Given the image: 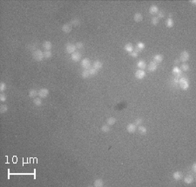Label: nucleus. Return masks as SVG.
<instances>
[{"mask_svg":"<svg viewBox=\"0 0 196 187\" xmlns=\"http://www.w3.org/2000/svg\"><path fill=\"white\" fill-rule=\"evenodd\" d=\"M32 57H33V59L36 60V61H42L43 58H45L44 57V52L40 50H34L33 53H32Z\"/></svg>","mask_w":196,"mask_h":187,"instance_id":"f257e3e1","label":"nucleus"},{"mask_svg":"<svg viewBox=\"0 0 196 187\" xmlns=\"http://www.w3.org/2000/svg\"><path fill=\"white\" fill-rule=\"evenodd\" d=\"M179 84L182 90L186 91V90H187V89L189 88L190 83H189V81L187 80V78H186V77H181V78L179 80Z\"/></svg>","mask_w":196,"mask_h":187,"instance_id":"f03ea898","label":"nucleus"},{"mask_svg":"<svg viewBox=\"0 0 196 187\" xmlns=\"http://www.w3.org/2000/svg\"><path fill=\"white\" fill-rule=\"evenodd\" d=\"M190 58V53L187 50H183L181 53H180V56H179V61L181 62H187Z\"/></svg>","mask_w":196,"mask_h":187,"instance_id":"7ed1b4c3","label":"nucleus"},{"mask_svg":"<svg viewBox=\"0 0 196 187\" xmlns=\"http://www.w3.org/2000/svg\"><path fill=\"white\" fill-rule=\"evenodd\" d=\"M81 66L84 70H89L92 67V62L89 58H84L81 61Z\"/></svg>","mask_w":196,"mask_h":187,"instance_id":"20e7f679","label":"nucleus"},{"mask_svg":"<svg viewBox=\"0 0 196 187\" xmlns=\"http://www.w3.org/2000/svg\"><path fill=\"white\" fill-rule=\"evenodd\" d=\"M76 45L75 44H72L71 43H67L66 45H65V51L69 54H72L73 52L76 51Z\"/></svg>","mask_w":196,"mask_h":187,"instance_id":"39448f33","label":"nucleus"},{"mask_svg":"<svg viewBox=\"0 0 196 187\" xmlns=\"http://www.w3.org/2000/svg\"><path fill=\"white\" fill-rule=\"evenodd\" d=\"M49 92H50V91H49L48 89L42 88L38 91V96H39L40 99H46V98L48 97V95H49Z\"/></svg>","mask_w":196,"mask_h":187,"instance_id":"423d86ee","label":"nucleus"},{"mask_svg":"<svg viewBox=\"0 0 196 187\" xmlns=\"http://www.w3.org/2000/svg\"><path fill=\"white\" fill-rule=\"evenodd\" d=\"M71 58H72V60L73 62L78 63L81 59V54H80L79 51H75V52H73L72 54H71Z\"/></svg>","mask_w":196,"mask_h":187,"instance_id":"0eeeda50","label":"nucleus"},{"mask_svg":"<svg viewBox=\"0 0 196 187\" xmlns=\"http://www.w3.org/2000/svg\"><path fill=\"white\" fill-rule=\"evenodd\" d=\"M147 69H148L149 72H154L156 70L158 69V64L154 61H152V62L149 63V65H147Z\"/></svg>","mask_w":196,"mask_h":187,"instance_id":"6e6552de","label":"nucleus"},{"mask_svg":"<svg viewBox=\"0 0 196 187\" xmlns=\"http://www.w3.org/2000/svg\"><path fill=\"white\" fill-rule=\"evenodd\" d=\"M145 77H146V72H145L144 70L139 69L136 72H135V77H136L137 79L141 80V79H143Z\"/></svg>","mask_w":196,"mask_h":187,"instance_id":"1a4fd4ad","label":"nucleus"},{"mask_svg":"<svg viewBox=\"0 0 196 187\" xmlns=\"http://www.w3.org/2000/svg\"><path fill=\"white\" fill-rule=\"evenodd\" d=\"M137 130V126L135 125V124H133V123H130L128 124L127 126V131L129 133H133V132H136Z\"/></svg>","mask_w":196,"mask_h":187,"instance_id":"9d476101","label":"nucleus"},{"mask_svg":"<svg viewBox=\"0 0 196 187\" xmlns=\"http://www.w3.org/2000/svg\"><path fill=\"white\" fill-rule=\"evenodd\" d=\"M145 47H146V45H145V44L142 43V42H139V43L137 44L136 46L134 47V51H136V52L139 53V51H141L142 50H144L145 49Z\"/></svg>","mask_w":196,"mask_h":187,"instance_id":"9b49d317","label":"nucleus"},{"mask_svg":"<svg viewBox=\"0 0 196 187\" xmlns=\"http://www.w3.org/2000/svg\"><path fill=\"white\" fill-rule=\"evenodd\" d=\"M159 12V7L157 6V5H151L150 8H149V13L152 15H155L157 14Z\"/></svg>","mask_w":196,"mask_h":187,"instance_id":"f8f14e48","label":"nucleus"},{"mask_svg":"<svg viewBox=\"0 0 196 187\" xmlns=\"http://www.w3.org/2000/svg\"><path fill=\"white\" fill-rule=\"evenodd\" d=\"M72 27L71 25V24H65L62 26V31L65 32V33H70L72 31Z\"/></svg>","mask_w":196,"mask_h":187,"instance_id":"ddd939ff","label":"nucleus"},{"mask_svg":"<svg viewBox=\"0 0 196 187\" xmlns=\"http://www.w3.org/2000/svg\"><path fill=\"white\" fill-rule=\"evenodd\" d=\"M92 67H93L94 69L99 71V70L102 69V67H103V63L101 62V61H99V60H96V61H94L93 62Z\"/></svg>","mask_w":196,"mask_h":187,"instance_id":"4468645a","label":"nucleus"},{"mask_svg":"<svg viewBox=\"0 0 196 187\" xmlns=\"http://www.w3.org/2000/svg\"><path fill=\"white\" fill-rule=\"evenodd\" d=\"M137 67L139 68V70H145L146 67H147V65H146V61H144V60H139V62L137 63Z\"/></svg>","mask_w":196,"mask_h":187,"instance_id":"2eb2a0df","label":"nucleus"},{"mask_svg":"<svg viewBox=\"0 0 196 187\" xmlns=\"http://www.w3.org/2000/svg\"><path fill=\"white\" fill-rule=\"evenodd\" d=\"M173 177L175 180H180L182 179V177H183V173H182L181 171H175V172L173 174Z\"/></svg>","mask_w":196,"mask_h":187,"instance_id":"dca6fc26","label":"nucleus"},{"mask_svg":"<svg viewBox=\"0 0 196 187\" xmlns=\"http://www.w3.org/2000/svg\"><path fill=\"white\" fill-rule=\"evenodd\" d=\"M133 20L135 22H137V23H139V22H141L142 20H143V16H142V14L141 13H135L133 16Z\"/></svg>","mask_w":196,"mask_h":187,"instance_id":"f3484780","label":"nucleus"},{"mask_svg":"<svg viewBox=\"0 0 196 187\" xmlns=\"http://www.w3.org/2000/svg\"><path fill=\"white\" fill-rule=\"evenodd\" d=\"M38 95V91L35 89H31L29 91V97L31 98V99H35L37 96Z\"/></svg>","mask_w":196,"mask_h":187,"instance_id":"a211bd4d","label":"nucleus"},{"mask_svg":"<svg viewBox=\"0 0 196 187\" xmlns=\"http://www.w3.org/2000/svg\"><path fill=\"white\" fill-rule=\"evenodd\" d=\"M124 49H125V50H126L127 52L131 53V52H133V51L134 47H133V45L132 44H130V43H129V44H127L125 45Z\"/></svg>","mask_w":196,"mask_h":187,"instance_id":"6ab92c4d","label":"nucleus"},{"mask_svg":"<svg viewBox=\"0 0 196 187\" xmlns=\"http://www.w3.org/2000/svg\"><path fill=\"white\" fill-rule=\"evenodd\" d=\"M43 47L46 50H51V49L52 47V44L50 41H45L43 43Z\"/></svg>","mask_w":196,"mask_h":187,"instance_id":"aec40b11","label":"nucleus"},{"mask_svg":"<svg viewBox=\"0 0 196 187\" xmlns=\"http://www.w3.org/2000/svg\"><path fill=\"white\" fill-rule=\"evenodd\" d=\"M173 25H174V21H173V19L171 18V17H168L167 19V21H166V26L167 27V28H172Z\"/></svg>","mask_w":196,"mask_h":187,"instance_id":"412c9836","label":"nucleus"},{"mask_svg":"<svg viewBox=\"0 0 196 187\" xmlns=\"http://www.w3.org/2000/svg\"><path fill=\"white\" fill-rule=\"evenodd\" d=\"M137 130H138V132L140 135H146L147 133V129L146 127H144V126H141V125L138 126Z\"/></svg>","mask_w":196,"mask_h":187,"instance_id":"4be33fe9","label":"nucleus"},{"mask_svg":"<svg viewBox=\"0 0 196 187\" xmlns=\"http://www.w3.org/2000/svg\"><path fill=\"white\" fill-rule=\"evenodd\" d=\"M194 177L191 175H188L186 177H184V182L186 183V184H187V185H190V184H192V183L194 182Z\"/></svg>","mask_w":196,"mask_h":187,"instance_id":"5701e85b","label":"nucleus"},{"mask_svg":"<svg viewBox=\"0 0 196 187\" xmlns=\"http://www.w3.org/2000/svg\"><path fill=\"white\" fill-rule=\"evenodd\" d=\"M94 186L95 187H102L104 186V181L101 178H98L94 181Z\"/></svg>","mask_w":196,"mask_h":187,"instance_id":"b1692460","label":"nucleus"},{"mask_svg":"<svg viewBox=\"0 0 196 187\" xmlns=\"http://www.w3.org/2000/svg\"><path fill=\"white\" fill-rule=\"evenodd\" d=\"M153 59H154V62H156L157 64L161 63L163 61V56L161 55V54H156V55L153 57Z\"/></svg>","mask_w":196,"mask_h":187,"instance_id":"393cba45","label":"nucleus"},{"mask_svg":"<svg viewBox=\"0 0 196 187\" xmlns=\"http://www.w3.org/2000/svg\"><path fill=\"white\" fill-rule=\"evenodd\" d=\"M42 99H40V98H35V99H33V104L35 106H38V107H39V106L42 105Z\"/></svg>","mask_w":196,"mask_h":187,"instance_id":"a878e982","label":"nucleus"},{"mask_svg":"<svg viewBox=\"0 0 196 187\" xmlns=\"http://www.w3.org/2000/svg\"><path fill=\"white\" fill-rule=\"evenodd\" d=\"M80 24V20L78 18V17H74L71 20V25H75V26H78Z\"/></svg>","mask_w":196,"mask_h":187,"instance_id":"bb28decb","label":"nucleus"},{"mask_svg":"<svg viewBox=\"0 0 196 187\" xmlns=\"http://www.w3.org/2000/svg\"><path fill=\"white\" fill-rule=\"evenodd\" d=\"M115 123H116V118H113V117H111V118H107V120H106V124L108 125H115Z\"/></svg>","mask_w":196,"mask_h":187,"instance_id":"cd10ccee","label":"nucleus"},{"mask_svg":"<svg viewBox=\"0 0 196 187\" xmlns=\"http://www.w3.org/2000/svg\"><path fill=\"white\" fill-rule=\"evenodd\" d=\"M110 125H104L101 127V131H102L103 132H105V133H107V132H110Z\"/></svg>","mask_w":196,"mask_h":187,"instance_id":"c85d7f7f","label":"nucleus"},{"mask_svg":"<svg viewBox=\"0 0 196 187\" xmlns=\"http://www.w3.org/2000/svg\"><path fill=\"white\" fill-rule=\"evenodd\" d=\"M81 75L83 78H88V77L91 76V75H90V72H89V70H84Z\"/></svg>","mask_w":196,"mask_h":187,"instance_id":"c756f323","label":"nucleus"},{"mask_svg":"<svg viewBox=\"0 0 196 187\" xmlns=\"http://www.w3.org/2000/svg\"><path fill=\"white\" fill-rule=\"evenodd\" d=\"M181 70H180V68L177 67V66H175V67H173V74H176V75H180V73H181Z\"/></svg>","mask_w":196,"mask_h":187,"instance_id":"7c9ffc66","label":"nucleus"},{"mask_svg":"<svg viewBox=\"0 0 196 187\" xmlns=\"http://www.w3.org/2000/svg\"><path fill=\"white\" fill-rule=\"evenodd\" d=\"M52 56V54L51 52V50H45L44 51V57H45V58H51Z\"/></svg>","mask_w":196,"mask_h":187,"instance_id":"2f4dec72","label":"nucleus"},{"mask_svg":"<svg viewBox=\"0 0 196 187\" xmlns=\"http://www.w3.org/2000/svg\"><path fill=\"white\" fill-rule=\"evenodd\" d=\"M180 70L183 72H188L189 71V65L187 64H182L180 66Z\"/></svg>","mask_w":196,"mask_h":187,"instance_id":"473e14b6","label":"nucleus"},{"mask_svg":"<svg viewBox=\"0 0 196 187\" xmlns=\"http://www.w3.org/2000/svg\"><path fill=\"white\" fill-rule=\"evenodd\" d=\"M8 110V106L6 104H2L0 106V112L1 113H5Z\"/></svg>","mask_w":196,"mask_h":187,"instance_id":"72a5a7b5","label":"nucleus"},{"mask_svg":"<svg viewBox=\"0 0 196 187\" xmlns=\"http://www.w3.org/2000/svg\"><path fill=\"white\" fill-rule=\"evenodd\" d=\"M159 22H160V19H159L157 17H152V19H151V23H152V24H153V25H157V24H159Z\"/></svg>","mask_w":196,"mask_h":187,"instance_id":"f704fd0d","label":"nucleus"},{"mask_svg":"<svg viewBox=\"0 0 196 187\" xmlns=\"http://www.w3.org/2000/svg\"><path fill=\"white\" fill-rule=\"evenodd\" d=\"M89 72H90V75H91V76H95V75L98 73V70L94 69L93 67H91L89 69Z\"/></svg>","mask_w":196,"mask_h":187,"instance_id":"c9c22d12","label":"nucleus"},{"mask_svg":"<svg viewBox=\"0 0 196 187\" xmlns=\"http://www.w3.org/2000/svg\"><path fill=\"white\" fill-rule=\"evenodd\" d=\"M164 17H165V12L163 11H159V12L157 13V17L160 19V18H163Z\"/></svg>","mask_w":196,"mask_h":187,"instance_id":"e433bc0d","label":"nucleus"},{"mask_svg":"<svg viewBox=\"0 0 196 187\" xmlns=\"http://www.w3.org/2000/svg\"><path fill=\"white\" fill-rule=\"evenodd\" d=\"M75 45H76V48L78 50H81V49L84 48V44L82 43V42H78Z\"/></svg>","mask_w":196,"mask_h":187,"instance_id":"4c0bfd02","label":"nucleus"},{"mask_svg":"<svg viewBox=\"0 0 196 187\" xmlns=\"http://www.w3.org/2000/svg\"><path fill=\"white\" fill-rule=\"evenodd\" d=\"M142 122H143V119H142V118H137V119L135 120L134 124H135V125H136V126H139V125H141Z\"/></svg>","mask_w":196,"mask_h":187,"instance_id":"58836bf2","label":"nucleus"},{"mask_svg":"<svg viewBox=\"0 0 196 187\" xmlns=\"http://www.w3.org/2000/svg\"><path fill=\"white\" fill-rule=\"evenodd\" d=\"M5 89H6V84H5V83H4V82H1L0 83V91H5Z\"/></svg>","mask_w":196,"mask_h":187,"instance_id":"ea45409f","label":"nucleus"},{"mask_svg":"<svg viewBox=\"0 0 196 187\" xmlns=\"http://www.w3.org/2000/svg\"><path fill=\"white\" fill-rule=\"evenodd\" d=\"M6 99H7V96H6L5 93L0 94V101H1V102H5Z\"/></svg>","mask_w":196,"mask_h":187,"instance_id":"a19ab883","label":"nucleus"},{"mask_svg":"<svg viewBox=\"0 0 196 187\" xmlns=\"http://www.w3.org/2000/svg\"><path fill=\"white\" fill-rule=\"evenodd\" d=\"M130 55H131V57H133V58H138L139 57V53L138 52H136V51H133V52H131L130 53Z\"/></svg>","mask_w":196,"mask_h":187,"instance_id":"79ce46f5","label":"nucleus"},{"mask_svg":"<svg viewBox=\"0 0 196 187\" xmlns=\"http://www.w3.org/2000/svg\"><path fill=\"white\" fill-rule=\"evenodd\" d=\"M192 170H193V171H194V172H195V171H196V163L193 164V166H192Z\"/></svg>","mask_w":196,"mask_h":187,"instance_id":"37998d69","label":"nucleus"},{"mask_svg":"<svg viewBox=\"0 0 196 187\" xmlns=\"http://www.w3.org/2000/svg\"><path fill=\"white\" fill-rule=\"evenodd\" d=\"M191 3H192V5H196V1H195V0H193V1H191Z\"/></svg>","mask_w":196,"mask_h":187,"instance_id":"c03bdc74","label":"nucleus"},{"mask_svg":"<svg viewBox=\"0 0 196 187\" xmlns=\"http://www.w3.org/2000/svg\"><path fill=\"white\" fill-rule=\"evenodd\" d=\"M174 63H175V64H176V65H178V64H179V60H176V61H175Z\"/></svg>","mask_w":196,"mask_h":187,"instance_id":"a18cd8bd","label":"nucleus"}]
</instances>
